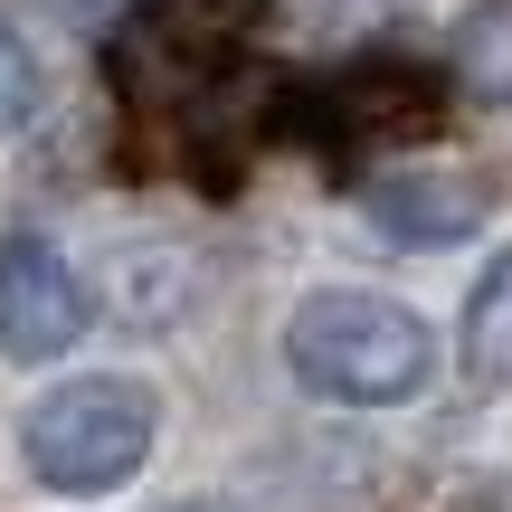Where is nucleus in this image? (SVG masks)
<instances>
[{
  "label": "nucleus",
  "mask_w": 512,
  "mask_h": 512,
  "mask_svg": "<svg viewBox=\"0 0 512 512\" xmlns=\"http://www.w3.org/2000/svg\"><path fill=\"white\" fill-rule=\"evenodd\" d=\"M38 57H29V38L10 29V19H0V143H10V133H29L38 124Z\"/></svg>",
  "instance_id": "9"
},
{
  "label": "nucleus",
  "mask_w": 512,
  "mask_h": 512,
  "mask_svg": "<svg viewBox=\"0 0 512 512\" xmlns=\"http://www.w3.org/2000/svg\"><path fill=\"white\" fill-rule=\"evenodd\" d=\"M152 437H162V408H152L143 380H67L29 408L19 427V456L48 494H124L133 475L152 465Z\"/></svg>",
  "instance_id": "3"
},
{
  "label": "nucleus",
  "mask_w": 512,
  "mask_h": 512,
  "mask_svg": "<svg viewBox=\"0 0 512 512\" xmlns=\"http://www.w3.org/2000/svg\"><path fill=\"white\" fill-rule=\"evenodd\" d=\"M465 361H475V380H503L512 370V247L494 256V275L465 304Z\"/></svg>",
  "instance_id": "7"
},
{
  "label": "nucleus",
  "mask_w": 512,
  "mask_h": 512,
  "mask_svg": "<svg viewBox=\"0 0 512 512\" xmlns=\"http://www.w3.org/2000/svg\"><path fill=\"white\" fill-rule=\"evenodd\" d=\"M86 275L67 266L48 238H0V351L10 361H57V351L86 332Z\"/></svg>",
  "instance_id": "5"
},
{
  "label": "nucleus",
  "mask_w": 512,
  "mask_h": 512,
  "mask_svg": "<svg viewBox=\"0 0 512 512\" xmlns=\"http://www.w3.org/2000/svg\"><path fill=\"white\" fill-rule=\"evenodd\" d=\"M285 361L313 399H342V408H399L437 380V332L418 323L408 304L361 285H332L304 294L285 323Z\"/></svg>",
  "instance_id": "2"
},
{
  "label": "nucleus",
  "mask_w": 512,
  "mask_h": 512,
  "mask_svg": "<svg viewBox=\"0 0 512 512\" xmlns=\"http://www.w3.org/2000/svg\"><path fill=\"white\" fill-rule=\"evenodd\" d=\"M370 228L399 247H456L484 228V181L475 171H389L370 181Z\"/></svg>",
  "instance_id": "6"
},
{
  "label": "nucleus",
  "mask_w": 512,
  "mask_h": 512,
  "mask_svg": "<svg viewBox=\"0 0 512 512\" xmlns=\"http://www.w3.org/2000/svg\"><path fill=\"white\" fill-rule=\"evenodd\" d=\"M275 124L313 133L323 162H351V152H380V143H418V133L446 124V76L418 67V57H351L332 67L323 86L285 95Z\"/></svg>",
  "instance_id": "4"
},
{
  "label": "nucleus",
  "mask_w": 512,
  "mask_h": 512,
  "mask_svg": "<svg viewBox=\"0 0 512 512\" xmlns=\"http://www.w3.org/2000/svg\"><path fill=\"white\" fill-rule=\"evenodd\" d=\"M105 76L124 95V124L152 143L162 171H190L200 190H238L247 143L275 124V76L256 67L238 0H152L114 29Z\"/></svg>",
  "instance_id": "1"
},
{
  "label": "nucleus",
  "mask_w": 512,
  "mask_h": 512,
  "mask_svg": "<svg viewBox=\"0 0 512 512\" xmlns=\"http://www.w3.org/2000/svg\"><path fill=\"white\" fill-rule=\"evenodd\" d=\"M456 76H465L475 95H494V105L512 95V10H503V0L456 29Z\"/></svg>",
  "instance_id": "8"
}]
</instances>
